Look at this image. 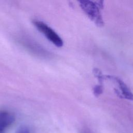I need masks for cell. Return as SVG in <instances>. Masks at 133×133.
<instances>
[{"label":"cell","mask_w":133,"mask_h":133,"mask_svg":"<svg viewBox=\"0 0 133 133\" xmlns=\"http://www.w3.org/2000/svg\"><path fill=\"white\" fill-rule=\"evenodd\" d=\"M81 9L97 26L104 25V21L101 13V8L92 0H76Z\"/></svg>","instance_id":"1"},{"label":"cell","mask_w":133,"mask_h":133,"mask_svg":"<svg viewBox=\"0 0 133 133\" xmlns=\"http://www.w3.org/2000/svg\"><path fill=\"white\" fill-rule=\"evenodd\" d=\"M33 23L36 29L54 45L58 47L62 46L63 43L61 38L47 24L41 21L36 20H34Z\"/></svg>","instance_id":"2"},{"label":"cell","mask_w":133,"mask_h":133,"mask_svg":"<svg viewBox=\"0 0 133 133\" xmlns=\"http://www.w3.org/2000/svg\"><path fill=\"white\" fill-rule=\"evenodd\" d=\"M17 41L25 49L36 56L47 57L50 55L48 51L37 43L26 36L19 37Z\"/></svg>","instance_id":"3"},{"label":"cell","mask_w":133,"mask_h":133,"mask_svg":"<svg viewBox=\"0 0 133 133\" xmlns=\"http://www.w3.org/2000/svg\"><path fill=\"white\" fill-rule=\"evenodd\" d=\"M104 79H109L117 83L121 91L122 97L133 101V93L130 90L125 83L122 79L116 76L108 75H104Z\"/></svg>","instance_id":"4"},{"label":"cell","mask_w":133,"mask_h":133,"mask_svg":"<svg viewBox=\"0 0 133 133\" xmlns=\"http://www.w3.org/2000/svg\"><path fill=\"white\" fill-rule=\"evenodd\" d=\"M15 121V116L7 111H0V129H3L10 126Z\"/></svg>","instance_id":"5"},{"label":"cell","mask_w":133,"mask_h":133,"mask_svg":"<svg viewBox=\"0 0 133 133\" xmlns=\"http://www.w3.org/2000/svg\"><path fill=\"white\" fill-rule=\"evenodd\" d=\"M93 73L95 76L98 78L99 84L102 85L103 81L104 79V75L102 74L101 71L97 68H94L93 70Z\"/></svg>","instance_id":"6"},{"label":"cell","mask_w":133,"mask_h":133,"mask_svg":"<svg viewBox=\"0 0 133 133\" xmlns=\"http://www.w3.org/2000/svg\"><path fill=\"white\" fill-rule=\"evenodd\" d=\"M103 85L99 84L95 86L93 89V92L94 95L98 97L103 92Z\"/></svg>","instance_id":"7"},{"label":"cell","mask_w":133,"mask_h":133,"mask_svg":"<svg viewBox=\"0 0 133 133\" xmlns=\"http://www.w3.org/2000/svg\"><path fill=\"white\" fill-rule=\"evenodd\" d=\"M16 133H29V131L26 127H21L18 129Z\"/></svg>","instance_id":"8"},{"label":"cell","mask_w":133,"mask_h":133,"mask_svg":"<svg viewBox=\"0 0 133 133\" xmlns=\"http://www.w3.org/2000/svg\"><path fill=\"white\" fill-rule=\"evenodd\" d=\"M92 1H93L95 3H96L101 9H103L104 0H92Z\"/></svg>","instance_id":"9"},{"label":"cell","mask_w":133,"mask_h":133,"mask_svg":"<svg viewBox=\"0 0 133 133\" xmlns=\"http://www.w3.org/2000/svg\"><path fill=\"white\" fill-rule=\"evenodd\" d=\"M0 133H4L3 131V129H0Z\"/></svg>","instance_id":"10"}]
</instances>
